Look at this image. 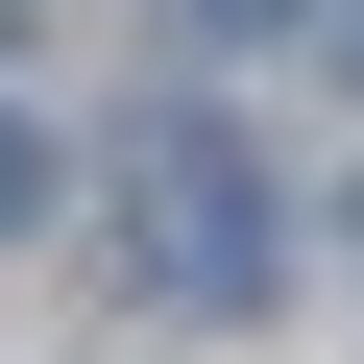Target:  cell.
<instances>
[{"label": "cell", "instance_id": "6da1fadb", "mask_svg": "<svg viewBox=\"0 0 364 364\" xmlns=\"http://www.w3.org/2000/svg\"><path fill=\"white\" fill-rule=\"evenodd\" d=\"M97 243H122V291L170 316V340H219V316H267V267H291V195H267V146L243 122H122L97 146Z\"/></svg>", "mask_w": 364, "mask_h": 364}, {"label": "cell", "instance_id": "7a4b0ae2", "mask_svg": "<svg viewBox=\"0 0 364 364\" xmlns=\"http://www.w3.org/2000/svg\"><path fill=\"white\" fill-rule=\"evenodd\" d=\"M267 25H316V0H170V49H267Z\"/></svg>", "mask_w": 364, "mask_h": 364}, {"label": "cell", "instance_id": "3957f363", "mask_svg": "<svg viewBox=\"0 0 364 364\" xmlns=\"http://www.w3.org/2000/svg\"><path fill=\"white\" fill-rule=\"evenodd\" d=\"M0 219H49V122H25V97H0Z\"/></svg>", "mask_w": 364, "mask_h": 364}, {"label": "cell", "instance_id": "277c9868", "mask_svg": "<svg viewBox=\"0 0 364 364\" xmlns=\"http://www.w3.org/2000/svg\"><path fill=\"white\" fill-rule=\"evenodd\" d=\"M25 25H49V0H0V49H25Z\"/></svg>", "mask_w": 364, "mask_h": 364}]
</instances>
